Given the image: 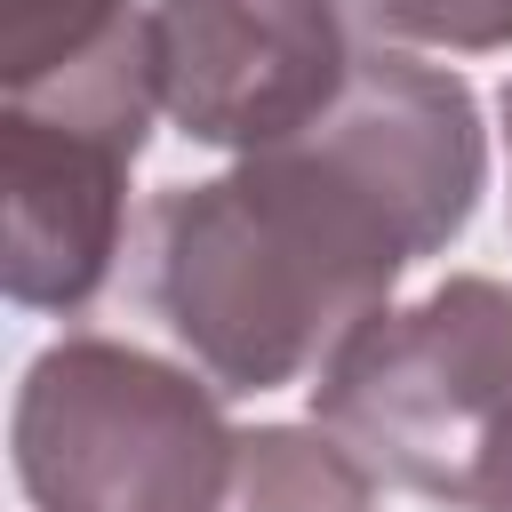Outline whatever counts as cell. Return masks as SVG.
Segmentation results:
<instances>
[{
  "label": "cell",
  "mask_w": 512,
  "mask_h": 512,
  "mask_svg": "<svg viewBox=\"0 0 512 512\" xmlns=\"http://www.w3.org/2000/svg\"><path fill=\"white\" fill-rule=\"evenodd\" d=\"M480 176L472 88L400 48H360L344 96L304 136L152 200V312L216 392L296 384L384 312L416 256L472 224Z\"/></svg>",
  "instance_id": "cell-1"
},
{
  "label": "cell",
  "mask_w": 512,
  "mask_h": 512,
  "mask_svg": "<svg viewBox=\"0 0 512 512\" xmlns=\"http://www.w3.org/2000/svg\"><path fill=\"white\" fill-rule=\"evenodd\" d=\"M312 408L376 480L480 512L512 456V288L464 272L408 312L360 320L328 352Z\"/></svg>",
  "instance_id": "cell-2"
},
{
  "label": "cell",
  "mask_w": 512,
  "mask_h": 512,
  "mask_svg": "<svg viewBox=\"0 0 512 512\" xmlns=\"http://www.w3.org/2000/svg\"><path fill=\"white\" fill-rule=\"evenodd\" d=\"M160 112L152 8L112 16L80 56L8 80L0 112V208L8 296L32 312H80L128 232V168Z\"/></svg>",
  "instance_id": "cell-3"
},
{
  "label": "cell",
  "mask_w": 512,
  "mask_h": 512,
  "mask_svg": "<svg viewBox=\"0 0 512 512\" xmlns=\"http://www.w3.org/2000/svg\"><path fill=\"white\" fill-rule=\"evenodd\" d=\"M240 432L216 384L112 336H64L16 392V480L40 512H224Z\"/></svg>",
  "instance_id": "cell-4"
},
{
  "label": "cell",
  "mask_w": 512,
  "mask_h": 512,
  "mask_svg": "<svg viewBox=\"0 0 512 512\" xmlns=\"http://www.w3.org/2000/svg\"><path fill=\"white\" fill-rule=\"evenodd\" d=\"M152 56L160 112L240 160L304 136L360 64L336 0H152Z\"/></svg>",
  "instance_id": "cell-5"
},
{
  "label": "cell",
  "mask_w": 512,
  "mask_h": 512,
  "mask_svg": "<svg viewBox=\"0 0 512 512\" xmlns=\"http://www.w3.org/2000/svg\"><path fill=\"white\" fill-rule=\"evenodd\" d=\"M224 512H376V472L328 432L256 424L240 432Z\"/></svg>",
  "instance_id": "cell-6"
},
{
  "label": "cell",
  "mask_w": 512,
  "mask_h": 512,
  "mask_svg": "<svg viewBox=\"0 0 512 512\" xmlns=\"http://www.w3.org/2000/svg\"><path fill=\"white\" fill-rule=\"evenodd\" d=\"M344 24L408 48H512V0H336Z\"/></svg>",
  "instance_id": "cell-7"
},
{
  "label": "cell",
  "mask_w": 512,
  "mask_h": 512,
  "mask_svg": "<svg viewBox=\"0 0 512 512\" xmlns=\"http://www.w3.org/2000/svg\"><path fill=\"white\" fill-rule=\"evenodd\" d=\"M480 512H512V456H504V472H496V488H488V504Z\"/></svg>",
  "instance_id": "cell-8"
},
{
  "label": "cell",
  "mask_w": 512,
  "mask_h": 512,
  "mask_svg": "<svg viewBox=\"0 0 512 512\" xmlns=\"http://www.w3.org/2000/svg\"><path fill=\"white\" fill-rule=\"evenodd\" d=\"M504 152H512V88H504Z\"/></svg>",
  "instance_id": "cell-9"
}]
</instances>
